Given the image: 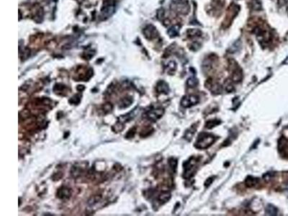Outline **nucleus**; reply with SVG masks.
Wrapping results in <instances>:
<instances>
[{
  "mask_svg": "<svg viewBox=\"0 0 288 216\" xmlns=\"http://www.w3.org/2000/svg\"><path fill=\"white\" fill-rule=\"evenodd\" d=\"M215 141V136L213 134L202 133L199 135L195 146L198 149H205L210 146Z\"/></svg>",
  "mask_w": 288,
  "mask_h": 216,
  "instance_id": "nucleus-1",
  "label": "nucleus"
},
{
  "mask_svg": "<svg viewBox=\"0 0 288 216\" xmlns=\"http://www.w3.org/2000/svg\"><path fill=\"white\" fill-rule=\"evenodd\" d=\"M115 8L116 4L114 0H107L104 2L101 9V18L102 19L109 18L115 13Z\"/></svg>",
  "mask_w": 288,
  "mask_h": 216,
  "instance_id": "nucleus-2",
  "label": "nucleus"
},
{
  "mask_svg": "<svg viewBox=\"0 0 288 216\" xmlns=\"http://www.w3.org/2000/svg\"><path fill=\"white\" fill-rule=\"evenodd\" d=\"M164 113V110L163 108L151 109V110L146 111V113L144 114V117L145 118H146L147 120L155 122V121L162 117Z\"/></svg>",
  "mask_w": 288,
  "mask_h": 216,
  "instance_id": "nucleus-3",
  "label": "nucleus"
},
{
  "mask_svg": "<svg viewBox=\"0 0 288 216\" xmlns=\"http://www.w3.org/2000/svg\"><path fill=\"white\" fill-rule=\"evenodd\" d=\"M200 99L199 97L195 94H192V95L185 96L183 97L181 100V104L184 108H190V107L195 105L199 103Z\"/></svg>",
  "mask_w": 288,
  "mask_h": 216,
  "instance_id": "nucleus-4",
  "label": "nucleus"
},
{
  "mask_svg": "<svg viewBox=\"0 0 288 216\" xmlns=\"http://www.w3.org/2000/svg\"><path fill=\"white\" fill-rule=\"evenodd\" d=\"M87 167V163H77L71 167V174L73 178L80 177L84 173L86 167Z\"/></svg>",
  "mask_w": 288,
  "mask_h": 216,
  "instance_id": "nucleus-5",
  "label": "nucleus"
},
{
  "mask_svg": "<svg viewBox=\"0 0 288 216\" xmlns=\"http://www.w3.org/2000/svg\"><path fill=\"white\" fill-rule=\"evenodd\" d=\"M57 198L61 200H66L71 196V189L66 187H61L57 191Z\"/></svg>",
  "mask_w": 288,
  "mask_h": 216,
  "instance_id": "nucleus-6",
  "label": "nucleus"
},
{
  "mask_svg": "<svg viewBox=\"0 0 288 216\" xmlns=\"http://www.w3.org/2000/svg\"><path fill=\"white\" fill-rule=\"evenodd\" d=\"M205 86L208 89H210L213 93L215 94H220L221 91H222V87L219 84L216 82H213L212 80H208L207 81Z\"/></svg>",
  "mask_w": 288,
  "mask_h": 216,
  "instance_id": "nucleus-7",
  "label": "nucleus"
},
{
  "mask_svg": "<svg viewBox=\"0 0 288 216\" xmlns=\"http://www.w3.org/2000/svg\"><path fill=\"white\" fill-rule=\"evenodd\" d=\"M278 148L280 153L283 156H288V144L287 140L285 138H282L280 139L279 144H278Z\"/></svg>",
  "mask_w": 288,
  "mask_h": 216,
  "instance_id": "nucleus-8",
  "label": "nucleus"
},
{
  "mask_svg": "<svg viewBox=\"0 0 288 216\" xmlns=\"http://www.w3.org/2000/svg\"><path fill=\"white\" fill-rule=\"evenodd\" d=\"M156 89L158 93H162V94H168L169 92V87L166 82L164 81H159L157 83Z\"/></svg>",
  "mask_w": 288,
  "mask_h": 216,
  "instance_id": "nucleus-9",
  "label": "nucleus"
},
{
  "mask_svg": "<svg viewBox=\"0 0 288 216\" xmlns=\"http://www.w3.org/2000/svg\"><path fill=\"white\" fill-rule=\"evenodd\" d=\"M144 33L145 36L149 39H152L154 38H156L157 35V31L156 28L152 25L147 26V27L145 28Z\"/></svg>",
  "mask_w": 288,
  "mask_h": 216,
  "instance_id": "nucleus-10",
  "label": "nucleus"
},
{
  "mask_svg": "<svg viewBox=\"0 0 288 216\" xmlns=\"http://www.w3.org/2000/svg\"><path fill=\"white\" fill-rule=\"evenodd\" d=\"M135 110H133V111H131V112L129 113L128 114H127V115H123V116H121V117L119 118V119H118V121L119 122H120V123H123V124H124V123H128V122H129V121L132 119V118H133L135 117Z\"/></svg>",
  "mask_w": 288,
  "mask_h": 216,
  "instance_id": "nucleus-11",
  "label": "nucleus"
},
{
  "mask_svg": "<svg viewBox=\"0 0 288 216\" xmlns=\"http://www.w3.org/2000/svg\"><path fill=\"white\" fill-rule=\"evenodd\" d=\"M259 180L258 178L253 177H248L245 180V184L248 187H254L255 185L259 183Z\"/></svg>",
  "mask_w": 288,
  "mask_h": 216,
  "instance_id": "nucleus-12",
  "label": "nucleus"
},
{
  "mask_svg": "<svg viewBox=\"0 0 288 216\" xmlns=\"http://www.w3.org/2000/svg\"><path fill=\"white\" fill-rule=\"evenodd\" d=\"M133 103V99L131 97H124L122 99L119 104V108H127L128 107L131 105Z\"/></svg>",
  "mask_w": 288,
  "mask_h": 216,
  "instance_id": "nucleus-13",
  "label": "nucleus"
},
{
  "mask_svg": "<svg viewBox=\"0 0 288 216\" xmlns=\"http://www.w3.org/2000/svg\"><path fill=\"white\" fill-rule=\"evenodd\" d=\"M277 213H278V210H277V208L275 207V206L272 205H271V204H270V205H268L267 206H266V215H277Z\"/></svg>",
  "mask_w": 288,
  "mask_h": 216,
  "instance_id": "nucleus-14",
  "label": "nucleus"
},
{
  "mask_svg": "<svg viewBox=\"0 0 288 216\" xmlns=\"http://www.w3.org/2000/svg\"><path fill=\"white\" fill-rule=\"evenodd\" d=\"M171 198V194L169 192H163L162 193L159 194V200L161 203H166Z\"/></svg>",
  "mask_w": 288,
  "mask_h": 216,
  "instance_id": "nucleus-15",
  "label": "nucleus"
},
{
  "mask_svg": "<svg viewBox=\"0 0 288 216\" xmlns=\"http://www.w3.org/2000/svg\"><path fill=\"white\" fill-rule=\"evenodd\" d=\"M179 30V25H174L172 27L169 28V30H168L169 35L171 37H174L176 35H178Z\"/></svg>",
  "mask_w": 288,
  "mask_h": 216,
  "instance_id": "nucleus-16",
  "label": "nucleus"
},
{
  "mask_svg": "<svg viewBox=\"0 0 288 216\" xmlns=\"http://www.w3.org/2000/svg\"><path fill=\"white\" fill-rule=\"evenodd\" d=\"M66 89V87L64 86L63 84H57L55 85L54 88H53V91L55 93L61 94L63 93L64 90Z\"/></svg>",
  "mask_w": 288,
  "mask_h": 216,
  "instance_id": "nucleus-17",
  "label": "nucleus"
},
{
  "mask_svg": "<svg viewBox=\"0 0 288 216\" xmlns=\"http://www.w3.org/2000/svg\"><path fill=\"white\" fill-rule=\"evenodd\" d=\"M220 123V120H209L208 122L206 123L205 124V128H213L215 126H217Z\"/></svg>",
  "mask_w": 288,
  "mask_h": 216,
  "instance_id": "nucleus-18",
  "label": "nucleus"
},
{
  "mask_svg": "<svg viewBox=\"0 0 288 216\" xmlns=\"http://www.w3.org/2000/svg\"><path fill=\"white\" fill-rule=\"evenodd\" d=\"M195 131H196V128L192 127L191 128H189V129L186 132V133H185V138H186V139L188 140V141H190L192 138L193 137Z\"/></svg>",
  "mask_w": 288,
  "mask_h": 216,
  "instance_id": "nucleus-19",
  "label": "nucleus"
},
{
  "mask_svg": "<svg viewBox=\"0 0 288 216\" xmlns=\"http://www.w3.org/2000/svg\"><path fill=\"white\" fill-rule=\"evenodd\" d=\"M198 84V80L195 77H191L187 81V85L189 87H195Z\"/></svg>",
  "mask_w": 288,
  "mask_h": 216,
  "instance_id": "nucleus-20",
  "label": "nucleus"
},
{
  "mask_svg": "<svg viewBox=\"0 0 288 216\" xmlns=\"http://www.w3.org/2000/svg\"><path fill=\"white\" fill-rule=\"evenodd\" d=\"M169 167L172 169L174 172H175L177 167V160L174 158H171L169 160Z\"/></svg>",
  "mask_w": 288,
  "mask_h": 216,
  "instance_id": "nucleus-21",
  "label": "nucleus"
},
{
  "mask_svg": "<svg viewBox=\"0 0 288 216\" xmlns=\"http://www.w3.org/2000/svg\"><path fill=\"white\" fill-rule=\"evenodd\" d=\"M101 200V196L100 195H95L92 197L91 198L89 199V201H88V204L90 205H93L94 204H96L97 203Z\"/></svg>",
  "mask_w": 288,
  "mask_h": 216,
  "instance_id": "nucleus-22",
  "label": "nucleus"
},
{
  "mask_svg": "<svg viewBox=\"0 0 288 216\" xmlns=\"http://www.w3.org/2000/svg\"><path fill=\"white\" fill-rule=\"evenodd\" d=\"M80 101H81V95H79V94H76V95L71 97L68 102H69L71 104H78L80 103Z\"/></svg>",
  "mask_w": 288,
  "mask_h": 216,
  "instance_id": "nucleus-23",
  "label": "nucleus"
},
{
  "mask_svg": "<svg viewBox=\"0 0 288 216\" xmlns=\"http://www.w3.org/2000/svg\"><path fill=\"white\" fill-rule=\"evenodd\" d=\"M225 90H226V91H227L228 92H231L234 91V87L232 85V81L227 80L225 82Z\"/></svg>",
  "mask_w": 288,
  "mask_h": 216,
  "instance_id": "nucleus-24",
  "label": "nucleus"
},
{
  "mask_svg": "<svg viewBox=\"0 0 288 216\" xmlns=\"http://www.w3.org/2000/svg\"><path fill=\"white\" fill-rule=\"evenodd\" d=\"M113 129L115 132H118V133L122 131V130L124 129V124L118 121V122L115 124V126L113 127Z\"/></svg>",
  "mask_w": 288,
  "mask_h": 216,
  "instance_id": "nucleus-25",
  "label": "nucleus"
},
{
  "mask_svg": "<svg viewBox=\"0 0 288 216\" xmlns=\"http://www.w3.org/2000/svg\"><path fill=\"white\" fill-rule=\"evenodd\" d=\"M251 7L253 8L255 10H258V9H260L261 8V3L259 0H253L251 2Z\"/></svg>",
  "mask_w": 288,
  "mask_h": 216,
  "instance_id": "nucleus-26",
  "label": "nucleus"
},
{
  "mask_svg": "<svg viewBox=\"0 0 288 216\" xmlns=\"http://www.w3.org/2000/svg\"><path fill=\"white\" fill-rule=\"evenodd\" d=\"M113 106L110 103H107L103 105V111L105 113H110L112 110H113Z\"/></svg>",
  "mask_w": 288,
  "mask_h": 216,
  "instance_id": "nucleus-27",
  "label": "nucleus"
},
{
  "mask_svg": "<svg viewBox=\"0 0 288 216\" xmlns=\"http://www.w3.org/2000/svg\"><path fill=\"white\" fill-rule=\"evenodd\" d=\"M213 178H208V179L206 180V182H205V187H208L209 186V185H210V184L213 182Z\"/></svg>",
  "mask_w": 288,
  "mask_h": 216,
  "instance_id": "nucleus-28",
  "label": "nucleus"
},
{
  "mask_svg": "<svg viewBox=\"0 0 288 216\" xmlns=\"http://www.w3.org/2000/svg\"><path fill=\"white\" fill-rule=\"evenodd\" d=\"M287 2H288V0H279V4L281 6H282V5H285V4H286Z\"/></svg>",
  "mask_w": 288,
  "mask_h": 216,
  "instance_id": "nucleus-29",
  "label": "nucleus"
},
{
  "mask_svg": "<svg viewBox=\"0 0 288 216\" xmlns=\"http://www.w3.org/2000/svg\"><path fill=\"white\" fill-rule=\"evenodd\" d=\"M77 89L82 92V91H83V90L84 89V86H80V85H79V86H78Z\"/></svg>",
  "mask_w": 288,
  "mask_h": 216,
  "instance_id": "nucleus-30",
  "label": "nucleus"
}]
</instances>
